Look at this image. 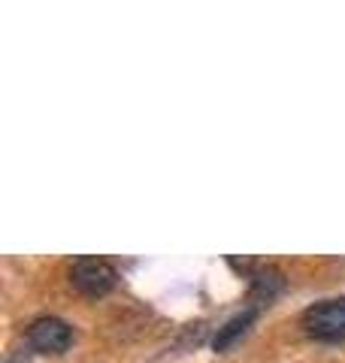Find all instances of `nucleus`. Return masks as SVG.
Returning a JSON list of instances; mask_svg holds the SVG:
<instances>
[{"instance_id":"nucleus-3","label":"nucleus","mask_w":345,"mask_h":363,"mask_svg":"<svg viewBox=\"0 0 345 363\" xmlns=\"http://www.w3.org/2000/svg\"><path fill=\"white\" fill-rule=\"evenodd\" d=\"M28 342L33 351H40V354H61V351H67L73 342V327L67 324L64 318L43 315L37 321H31Z\"/></svg>"},{"instance_id":"nucleus-5","label":"nucleus","mask_w":345,"mask_h":363,"mask_svg":"<svg viewBox=\"0 0 345 363\" xmlns=\"http://www.w3.org/2000/svg\"><path fill=\"white\" fill-rule=\"evenodd\" d=\"M248 279H251V297L263 303H270L285 288V276L275 267H258Z\"/></svg>"},{"instance_id":"nucleus-4","label":"nucleus","mask_w":345,"mask_h":363,"mask_svg":"<svg viewBox=\"0 0 345 363\" xmlns=\"http://www.w3.org/2000/svg\"><path fill=\"white\" fill-rule=\"evenodd\" d=\"M258 318V306H248L246 312H239V315H234L230 321L224 324V327H218V333H215V339H212V345H215V351H224V348H230L236 342L239 336H243L246 330H248V324Z\"/></svg>"},{"instance_id":"nucleus-2","label":"nucleus","mask_w":345,"mask_h":363,"mask_svg":"<svg viewBox=\"0 0 345 363\" xmlns=\"http://www.w3.org/2000/svg\"><path fill=\"white\" fill-rule=\"evenodd\" d=\"M70 285L85 297H106L119 285V269L103 257H79L70 267Z\"/></svg>"},{"instance_id":"nucleus-1","label":"nucleus","mask_w":345,"mask_h":363,"mask_svg":"<svg viewBox=\"0 0 345 363\" xmlns=\"http://www.w3.org/2000/svg\"><path fill=\"white\" fill-rule=\"evenodd\" d=\"M300 324L312 339H321V342H342L345 339V297H330V300L312 303L300 315Z\"/></svg>"}]
</instances>
